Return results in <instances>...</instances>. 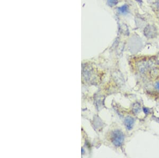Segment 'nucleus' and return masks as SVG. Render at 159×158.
I'll use <instances>...</instances> for the list:
<instances>
[{
    "label": "nucleus",
    "instance_id": "f257e3e1",
    "mask_svg": "<svg viewBox=\"0 0 159 158\" xmlns=\"http://www.w3.org/2000/svg\"><path fill=\"white\" fill-rule=\"evenodd\" d=\"M124 140V135L120 130H115L111 134V141L115 146H120Z\"/></svg>",
    "mask_w": 159,
    "mask_h": 158
},
{
    "label": "nucleus",
    "instance_id": "20e7f679",
    "mask_svg": "<svg viewBox=\"0 0 159 158\" xmlns=\"http://www.w3.org/2000/svg\"><path fill=\"white\" fill-rule=\"evenodd\" d=\"M118 3V0H108V3L111 7H114L117 5Z\"/></svg>",
    "mask_w": 159,
    "mask_h": 158
},
{
    "label": "nucleus",
    "instance_id": "39448f33",
    "mask_svg": "<svg viewBox=\"0 0 159 158\" xmlns=\"http://www.w3.org/2000/svg\"><path fill=\"white\" fill-rule=\"evenodd\" d=\"M119 10L122 13H124L127 12L128 10V7L127 5H123L122 7H119Z\"/></svg>",
    "mask_w": 159,
    "mask_h": 158
},
{
    "label": "nucleus",
    "instance_id": "423d86ee",
    "mask_svg": "<svg viewBox=\"0 0 159 158\" xmlns=\"http://www.w3.org/2000/svg\"><path fill=\"white\" fill-rule=\"evenodd\" d=\"M154 5L155 6V7H156L157 9L159 10V0H157V1H155Z\"/></svg>",
    "mask_w": 159,
    "mask_h": 158
},
{
    "label": "nucleus",
    "instance_id": "f03ea898",
    "mask_svg": "<svg viewBox=\"0 0 159 158\" xmlns=\"http://www.w3.org/2000/svg\"><path fill=\"white\" fill-rule=\"evenodd\" d=\"M144 34L148 39H153L157 36L158 32L156 27L154 25L148 24L145 27Z\"/></svg>",
    "mask_w": 159,
    "mask_h": 158
},
{
    "label": "nucleus",
    "instance_id": "6e6552de",
    "mask_svg": "<svg viewBox=\"0 0 159 158\" xmlns=\"http://www.w3.org/2000/svg\"><path fill=\"white\" fill-rule=\"evenodd\" d=\"M157 60H158V61L159 62V53L158 54V56H157Z\"/></svg>",
    "mask_w": 159,
    "mask_h": 158
},
{
    "label": "nucleus",
    "instance_id": "0eeeda50",
    "mask_svg": "<svg viewBox=\"0 0 159 158\" xmlns=\"http://www.w3.org/2000/svg\"><path fill=\"white\" fill-rule=\"evenodd\" d=\"M155 88L157 90H159V82H158L157 83H155Z\"/></svg>",
    "mask_w": 159,
    "mask_h": 158
},
{
    "label": "nucleus",
    "instance_id": "7ed1b4c3",
    "mask_svg": "<svg viewBox=\"0 0 159 158\" xmlns=\"http://www.w3.org/2000/svg\"><path fill=\"white\" fill-rule=\"evenodd\" d=\"M134 119L132 117L128 116L125 119V125L126 128L128 131H130L133 129V127L134 124Z\"/></svg>",
    "mask_w": 159,
    "mask_h": 158
},
{
    "label": "nucleus",
    "instance_id": "1a4fd4ad",
    "mask_svg": "<svg viewBox=\"0 0 159 158\" xmlns=\"http://www.w3.org/2000/svg\"><path fill=\"white\" fill-rule=\"evenodd\" d=\"M158 17H159V15H158Z\"/></svg>",
    "mask_w": 159,
    "mask_h": 158
}]
</instances>
